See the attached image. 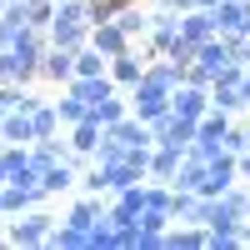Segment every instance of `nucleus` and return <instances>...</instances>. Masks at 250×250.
Wrapping results in <instances>:
<instances>
[{"instance_id": "26", "label": "nucleus", "mask_w": 250, "mask_h": 250, "mask_svg": "<svg viewBox=\"0 0 250 250\" xmlns=\"http://www.w3.org/2000/svg\"><path fill=\"white\" fill-rule=\"evenodd\" d=\"M50 245H55V250H90V230H75V225L60 220L55 235H50Z\"/></svg>"}, {"instance_id": "3", "label": "nucleus", "mask_w": 250, "mask_h": 250, "mask_svg": "<svg viewBox=\"0 0 250 250\" xmlns=\"http://www.w3.org/2000/svg\"><path fill=\"white\" fill-rule=\"evenodd\" d=\"M175 40H180V10L160 5V10L150 15V30H145V40H140V45H145V55L155 60V55H165V50H170Z\"/></svg>"}, {"instance_id": "28", "label": "nucleus", "mask_w": 250, "mask_h": 250, "mask_svg": "<svg viewBox=\"0 0 250 250\" xmlns=\"http://www.w3.org/2000/svg\"><path fill=\"white\" fill-rule=\"evenodd\" d=\"M115 10H120V0H85V20H90V25L115 20Z\"/></svg>"}, {"instance_id": "33", "label": "nucleus", "mask_w": 250, "mask_h": 250, "mask_svg": "<svg viewBox=\"0 0 250 250\" xmlns=\"http://www.w3.org/2000/svg\"><path fill=\"white\" fill-rule=\"evenodd\" d=\"M15 35H20V25H10V20H0V50H10V45H15Z\"/></svg>"}, {"instance_id": "37", "label": "nucleus", "mask_w": 250, "mask_h": 250, "mask_svg": "<svg viewBox=\"0 0 250 250\" xmlns=\"http://www.w3.org/2000/svg\"><path fill=\"white\" fill-rule=\"evenodd\" d=\"M0 240H5V230H0Z\"/></svg>"}, {"instance_id": "32", "label": "nucleus", "mask_w": 250, "mask_h": 250, "mask_svg": "<svg viewBox=\"0 0 250 250\" xmlns=\"http://www.w3.org/2000/svg\"><path fill=\"white\" fill-rule=\"evenodd\" d=\"M170 10H215L220 0H165Z\"/></svg>"}, {"instance_id": "25", "label": "nucleus", "mask_w": 250, "mask_h": 250, "mask_svg": "<svg viewBox=\"0 0 250 250\" xmlns=\"http://www.w3.org/2000/svg\"><path fill=\"white\" fill-rule=\"evenodd\" d=\"M205 185V160L200 155H185L180 160V175H175V190H200Z\"/></svg>"}, {"instance_id": "4", "label": "nucleus", "mask_w": 250, "mask_h": 250, "mask_svg": "<svg viewBox=\"0 0 250 250\" xmlns=\"http://www.w3.org/2000/svg\"><path fill=\"white\" fill-rule=\"evenodd\" d=\"M195 125H200V120H185V115H175V110H165L160 120H150V130H155V145H170V150L190 155V145H195Z\"/></svg>"}, {"instance_id": "5", "label": "nucleus", "mask_w": 250, "mask_h": 250, "mask_svg": "<svg viewBox=\"0 0 250 250\" xmlns=\"http://www.w3.org/2000/svg\"><path fill=\"white\" fill-rule=\"evenodd\" d=\"M150 70V55H145V45L135 40L130 50H120L115 60H110V75H115V85L120 90H130V85H140V75Z\"/></svg>"}, {"instance_id": "27", "label": "nucleus", "mask_w": 250, "mask_h": 250, "mask_svg": "<svg viewBox=\"0 0 250 250\" xmlns=\"http://www.w3.org/2000/svg\"><path fill=\"white\" fill-rule=\"evenodd\" d=\"M125 155H130V145H125L120 135H110V130H105V140L95 145V155H90V160H95V165H115V160H125Z\"/></svg>"}, {"instance_id": "23", "label": "nucleus", "mask_w": 250, "mask_h": 250, "mask_svg": "<svg viewBox=\"0 0 250 250\" xmlns=\"http://www.w3.org/2000/svg\"><path fill=\"white\" fill-rule=\"evenodd\" d=\"M55 110H60V120H65V130H70V125H80V120L90 115V105H85V100H80L75 90H65V85H60V100H55Z\"/></svg>"}, {"instance_id": "22", "label": "nucleus", "mask_w": 250, "mask_h": 250, "mask_svg": "<svg viewBox=\"0 0 250 250\" xmlns=\"http://www.w3.org/2000/svg\"><path fill=\"white\" fill-rule=\"evenodd\" d=\"M115 20H120V30L130 35V40H145V30H150V15L140 10V0H130V5H120V10H115Z\"/></svg>"}, {"instance_id": "29", "label": "nucleus", "mask_w": 250, "mask_h": 250, "mask_svg": "<svg viewBox=\"0 0 250 250\" xmlns=\"http://www.w3.org/2000/svg\"><path fill=\"white\" fill-rule=\"evenodd\" d=\"M50 20H55V0H30V25L50 30Z\"/></svg>"}, {"instance_id": "13", "label": "nucleus", "mask_w": 250, "mask_h": 250, "mask_svg": "<svg viewBox=\"0 0 250 250\" xmlns=\"http://www.w3.org/2000/svg\"><path fill=\"white\" fill-rule=\"evenodd\" d=\"M65 135H70V150L90 160V155H95V145H100V140H105V125H100L95 115H85V120H80V125H70V130H65Z\"/></svg>"}, {"instance_id": "1", "label": "nucleus", "mask_w": 250, "mask_h": 250, "mask_svg": "<svg viewBox=\"0 0 250 250\" xmlns=\"http://www.w3.org/2000/svg\"><path fill=\"white\" fill-rule=\"evenodd\" d=\"M125 95H130V110H135L140 120H160L165 110H170V95H175V80H165V75H160V70L150 65V70L140 75V85H130Z\"/></svg>"}, {"instance_id": "36", "label": "nucleus", "mask_w": 250, "mask_h": 250, "mask_svg": "<svg viewBox=\"0 0 250 250\" xmlns=\"http://www.w3.org/2000/svg\"><path fill=\"white\" fill-rule=\"evenodd\" d=\"M245 245H250V220H245Z\"/></svg>"}, {"instance_id": "14", "label": "nucleus", "mask_w": 250, "mask_h": 250, "mask_svg": "<svg viewBox=\"0 0 250 250\" xmlns=\"http://www.w3.org/2000/svg\"><path fill=\"white\" fill-rule=\"evenodd\" d=\"M65 90H75L80 100H85V105H95V100H105V95H115L120 85H115V75L105 70V75H75V80H70Z\"/></svg>"}, {"instance_id": "17", "label": "nucleus", "mask_w": 250, "mask_h": 250, "mask_svg": "<svg viewBox=\"0 0 250 250\" xmlns=\"http://www.w3.org/2000/svg\"><path fill=\"white\" fill-rule=\"evenodd\" d=\"M30 125H35V140H55L60 130H65V120H60L55 100H40V105L30 110Z\"/></svg>"}, {"instance_id": "6", "label": "nucleus", "mask_w": 250, "mask_h": 250, "mask_svg": "<svg viewBox=\"0 0 250 250\" xmlns=\"http://www.w3.org/2000/svg\"><path fill=\"white\" fill-rule=\"evenodd\" d=\"M170 110H175V115H185V120L210 115V85H190V80H180L175 95H170Z\"/></svg>"}, {"instance_id": "19", "label": "nucleus", "mask_w": 250, "mask_h": 250, "mask_svg": "<svg viewBox=\"0 0 250 250\" xmlns=\"http://www.w3.org/2000/svg\"><path fill=\"white\" fill-rule=\"evenodd\" d=\"M110 135H120L125 145H155V130H150V120H140L135 110L125 115V120H115V125H110Z\"/></svg>"}, {"instance_id": "16", "label": "nucleus", "mask_w": 250, "mask_h": 250, "mask_svg": "<svg viewBox=\"0 0 250 250\" xmlns=\"http://www.w3.org/2000/svg\"><path fill=\"white\" fill-rule=\"evenodd\" d=\"M180 150H170V145H155L150 150V180H160V185H175V175H180Z\"/></svg>"}, {"instance_id": "15", "label": "nucleus", "mask_w": 250, "mask_h": 250, "mask_svg": "<svg viewBox=\"0 0 250 250\" xmlns=\"http://www.w3.org/2000/svg\"><path fill=\"white\" fill-rule=\"evenodd\" d=\"M50 45H65V50H80V45H90V25L85 20H50Z\"/></svg>"}, {"instance_id": "12", "label": "nucleus", "mask_w": 250, "mask_h": 250, "mask_svg": "<svg viewBox=\"0 0 250 250\" xmlns=\"http://www.w3.org/2000/svg\"><path fill=\"white\" fill-rule=\"evenodd\" d=\"M165 250H210V230H205V225L175 220L170 230H165Z\"/></svg>"}, {"instance_id": "7", "label": "nucleus", "mask_w": 250, "mask_h": 250, "mask_svg": "<svg viewBox=\"0 0 250 250\" xmlns=\"http://www.w3.org/2000/svg\"><path fill=\"white\" fill-rule=\"evenodd\" d=\"M40 80H50V85H70V80H75V50L50 45L45 55H40Z\"/></svg>"}, {"instance_id": "9", "label": "nucleus", "mask_w": 250, "mask_h": 250, "mask_svg": "<svg viewBox=\"0 0 250 250\" xmlns=\"http://www.w3.org/2000/svg\"><path fill=\"white\" fill-rule=\"evenodd\" d=\"M180 35L190 40V45H205L210 35H220L215 10H180Z\"/></svg>"}, {"instance_id": "24", "label": "nucleus", "mask_w": 250, "mask_h": 250, "mask_svg": "<svg viewBox=\"0 0 250 250\" xmlns=\"http://www.w3.org/2000/svg\"><path fill=\"white\" fill-rule=\"evenodd\" d=\"M105 70H110V55H100L95 45L75 50V75H105Z\"/></svg>"}, {"instance_id": "20", "label": "nucleus", "mask_w": 250, "mask_h": 250, "mask_svg": "<svg viewBox=\"0 0 250 250\" xmlns=\"http://www.w3.org/2000/svg\"><path fill=\"white\" fill-rule=\"evenodd\" d=\"M0 140L5 145H35V125L25 110H10L5 120H0Z\"/></svg>"}, {"instance_id": "2", "label": "nucleus", "mask_w": 250, "mask_h": 250, "mask_svg": "<svg viewBox=\"0 0 250 250\" xmlns=\"http://www.w3.org/2000/svg\"><path fill=\"white\" fill-rule=\"evenodd\" d=\"M55 215L50 210H20V215H10V225H5V245H50V235H55Z\"/></svg>"}, {"instance_id": "11", "label": "nucleus", "mask_w": 250, "mask_h": 250, "mask_svg": "<svg viewBox=\"0 0 250 250\" xmlns=\"http://www.w3.org/2000/svg\"><path fill=\"white\" fill-rule=\"evenodd\" d=\"M215 20H220V35H250V0H220L215 5Z\"/></svg>"}, {"instance_id": "30", "label": "nucleus", "mask_w": 250, "mask_h": 250, "mask_svg": "<svg viewBox=\"0 0 250 250\" xmlns=\"http://www.w3.org/2000/svg\"><path fill=\"white\" fill-rule=\"evenodd\" d=\"M225 150H250V125H230V130H225Z\"/></svg>"}, {"instance_id": "8", "label": "nucleus", "mask_w": 250, "mask_h": 250, "mask_svg": "<svg viewBox=\"0 0 250 250\" xmlns=\"http://www.w3.org/2000/svg\"><path fill=\"white\" fill-rule=\"evenodd\" d=\"M90 45H95L100 55H110V60H115L120 50H130L135 40L120 30V20H100V25H90Z\"/></svg>"}, {"instance_id": "21", "label": "nucleus", "mask_w": 250, "mask_h": 250, "mask_svg": "<svg viewBox=\"0 0 250 250\" xmlns=\"http://www.w3.org/2000/svg\"><path fill=\"white\" fill-rule=\"evenodd\" d=\"M90 115L110 130L115 120H125V115H130V95H120V90H115V95H105V100H95V105H90Z\"/></svg>"}, {"instance_id": "10", "label": "nucleus", "mask_w": 250, "mask_h": 250, "mask_svg": "<svg viewBox=\"0 0 250 250\" xmlns=\"http://www.w3.org/2000/svg\"><path fill=\"white\" fill-rule=\"evenodd\" d=\"M80 160H85V155H65V160H55L50 170L40 175L50 195H65V190H75V185H80Z\"/></svg>"}, {"instance_id": "31", "label": "nucleus", "mask_w": 250, "mask_h": 250, "mask_svg": "<svg viewBox=\"0 0 250 250\" xmlns=\"http://www.w3.org/2000/svg\"><path fill=\"white\" fill-rule=\"evenodd\" d=\"M10 80H20V60L15 50H0V85H10Z\"/></svg>"}, {"instance_id": "38", "label": "nucleus", "mask_w": 250, "mask_h": 250, "mask_svg": "<svg viewBox=\"0 0 250 250\" xmlns=\"http://www.w3.org/2000/svg\"><path fill=\"white\" fill-rule=\"evenodd\" d=\"M0 145H5V140H0Z\"/></svg>"}, {"instance_id": "18", "label": "nucleus", "mask_w": 250, "mask_h": 250, "mask_svg": "<svg viewBox=\"0 0 250 250\" xmlns=\"http://www.w3.org/2000/svg\"><path fill=\"white\" fill-rule=\"evenodd\" d=\"M210 105L225 110V115H240L245 110V90L235 85V80H210Z\"/></svg>"}, {"instance_id": "34", "label": "nucleus", "mask_w": 250, "mask_h": 250, "mask_svg": "<svg viewBox=\"0 0 250 250\" xmlns=\"http://www.w3.org/2000/svg\"><path fill=\"white\" fill-rule=\"evenodd\" d=\"M240 90H245V110H250V65H245V80H240Z\"/></svg>"}, {"instance_id": "35", "label": "nucleus", "mask_w": 250, "mask_h": 250, "mask_svg": "<svg viewBox=\"0 0 250 250\" xmlns=\"http://www.w3.org/2000/svg\"><path fill=\"white\" fill-rule=\"evenodd\" d=\"M5 115H10V110H5V100H0V120H5Z\"/></svg>"}]
</instances>
